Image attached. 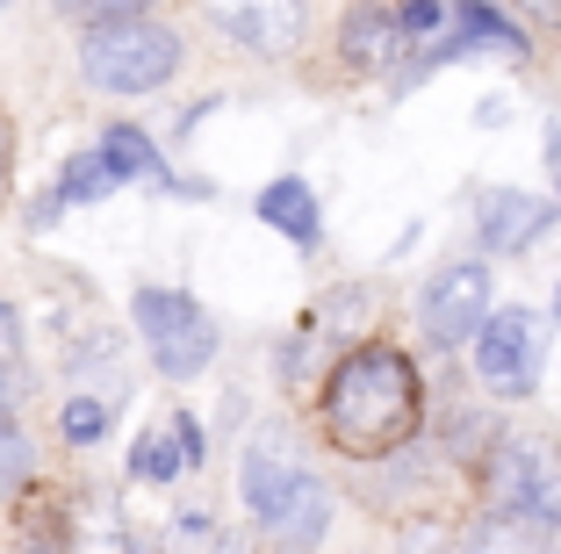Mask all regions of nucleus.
<instances>
[{
    "label": "nucleus",
    "instance_id": "25",
    "mask_svg": "<svg viewBox=\"0 0 561 554\" xmlns=\"http://www.w3.org/2000/svg\"><path fill=\"white\" fill-rule=\"evenodd\" d=\"M0 180H8V115H0Z\"/></svg>",
    "mask_w": 561,
    "mask_h": 554
},
{
    "label": "nucleus",
    "instance_id": "22",
    "mask_svg": "<svg viewBox=\"0 0 561 554\" xmlns=\"http://www.w3.org/2000/svg\"><path fill=\"white\" fill-rule=\"evenodd\" d=\"M403 554H446L439 525H411V540H403Z\"/></svg>",
    "mask_w": 561,
    "mask_h": 554
},
{
    "label": "nucleus",
    "instance_id": "12",
    "mask_svg": "<svg viewBox=\"0 0 561 554\" xmlns=\"http://www.w3.org/2000/svg\"><path fill=\"white\" fill-rule=\"evenodd\" d=\"M397 8H381V0H360L346 15V30H339V50H346L353 72H381L389 66V50H397Z\"/></svg>",
    "mask_w": 561,
    "mask_h": 554
},
{
    "label": "nucleus",
    "instance_id": "18",
    "mask_svg": "<svg viewBox=\"0 0 561 554\" xmlns=\"http://www.w3.org/2000/svg\"><path fill=\"white\" fill-rule=\"evenodd\" d=\"M36 468V454H30V440H22L15 425L0 418V497H8V489H22V475Z\"/></svg>",
    "mask_w": 561,
    "mask_h": 554
},
{
    "label": "nucleus",
    "instance_id": "5",
    "mask_svg": "<svg viewBox=\"0 0 561 554\" xmlns=\"http://www.w3.org/2000/svg\"><path fill=\"white\" fill-rule=\"evenodd\" d=\"M476 382L490 396H533L547 375V317L518 310V303H504V310H490L476 325Z\"/></svg>",
    "mask_w": 561,
    "mask_h": 554
},
{
    "label": "nucleus",
    "instance_id": "3",
    "mask_svg": "<svg viewBox=\"0 0 561 554\" xmlns=\"http://www.w3.org/2000/svg\"><path fill=\"white\" fill-rule=\"evenodd\" d=\"M130 317H137V331H145V346H151V368H159L165 382H195L216 360V325L187 289H137Z\"/></svg>",
    "mask_w": 561,
    "mask_h": 554
},
{
    "label": "nucleus",
    "instance_id": "7",
    "mask_svg": "<svg viewBox=\"0 0 561 554\" xmlns=\"http://www.w3.org/2000/svg\"><path fill=\"white\" fill-rule=\"evenodd\" d=\"M202 15L231 36L238 50H252V58H288L302 44L310 8L302 0H202Z\"/></svg>",
    "mask_w": 561,
    "mask_h": 554
},
{
    "label": "nucleus",
    "instance_id": "26",
    "mask_svg": "<svg viewBox=\"0 0 561 554\" xmlns=\"http://www.w3.org/2000/svg\"><path fill=\"white\" fill-rule=\"evenodd\" d=\"M526 8L533 15H561V0H526Z\"/></svg>",
    "mask_w": 561,
    "mask_h": 554
},
{
    "label": "nucleus",
    "instance_id": "27",
    "mask_svg": "<svg viewBox=\"0 0 561 554\" xmlns=\"http://www.w3.org/2000/svg\"><path fill=\"white\" fill-rule=\"evenodd\" d=\"M216 554H252V547H245V540H224V547H216Z\"/></svg>",
    "mask_w": 561,
    "mask_h": 554
},
{
    "label": "nucleus",
    "instance_id": "17",
    "mask_svg": "<svg viewBox=\"0 0 561 554\" xmlns=\"http://www.w3.org/2000/svg\"><path fill=\"white\" fill-rule=\"evenodd\" d=\"M101 432H108V404H101V396H72V404H66V440L94 446Z\"/></svg>",
    "mask_w": 561,
    "mask_h": 554
},
{
    "label": "nucleus",
    "instance_id": "21",
    "mask_svg": "<svg viewBox=\"0 0 561 554\" xmlns=\"http://www.w3.org/2000/svg\"><path fill=\"white\" fill-rule=\"evenodd\" d=\"M173 440H181V454H187V468H195L202 454H209V440H202V425L187 418V410H173Z\"/></svg>",
    "mask_w": 561,
    "mask_h": 554
},
{
    "label": "nucleus",
    "instance_id": "4",
    "mask_svg": "<svg viewBox=\"0 0 561 554\" xmlns=\"http://www.w3.org/2000/svg\"><path fill=\"white\" fill-rule=\"evenodd\" d=\"M490 511L504 525H561V446L496 440L490 446Z\"/></svg>",
    "mask_w": 561,
    "mask_h": 554
},
{
    "label": "nucleus",
    "instance_id": "23",
    "mask_svg": "<svg viewBox=\"0 0 561 554\" xmlns=\"http://www.w3.org/2000/svg\"><path fill=\"white\" fill-rule=\"evenodd\" d=\"M181 540H209V511H181V525H173Z\"/></svg>",
    "mask_w": 561,
    "mask_h": 554
},
{
    "label": "nucleus",
    "instance_id": "11",
    "mask_svg": "<svg viewBox=\"0 0 561 554\" xmlns=\"http://www.w3.org/2000/svg\"><path fill=\"white\" fill-rule=\"evenodd\" d=\"M461 50H504V58H526V30H512L490 0H461L454 22H446V36L432 44L425 66H446V58H461Z\"/></svg>",
    "mask_w": 561,
    "mask_h": 554
},
{
    "label": "nucleus",
    "instance_id": "8",
    "mask_svg": "<svg viewBox=\"0 0 561 554\" xmlns=\"http://www.w3.org/2000/svg\"><path fill=\"white\" fill-rule=\"evenodd\" d=\"M260 525L280 540V547H310L317 533L331 525V489H324V475H310V468H296L288 483L274 489V505L260 511Z\"/></svg>",
    "mask_w": 561,
    "mask_h": 554
},
{
    "label": "nucleus",
    "instance_id": "15",
    "mask_svg": "<svg viewBox=\"0 0 561 554\" xmlns=\"http://www.w3.org/2000/svg\"><path fill=\"white\" fill-rule=\"evenodd\" d=\"M187 468L181 440H173V425H159V432H145V440L130 446V475L137 483H173V475Z\"/></svg>",
    "mask_w": 561,
    "mask_h": 554
},
{
    "label": "nucleus",
    "instance_id": "24",
    "mask_svg": "<svg viewBox=\"0 0 561 554\" xmlns=\"http://www.w3.org/2000/svg\"><path fill=\"white\" fill-rule=\"evenodd\" d=\"M547 159H554V188H561V137H547Z\"/></svg>",
    "mask_w": 561,
    "mask_h": 554
},
{
    "label": "nucleus",
    "instance_id": "14",
    "mask_svg": "<svg viewBox=\"0 0 561 554\" xmlns=\"http://www.w3.org/2000/svg\"><path fill=\"white\" fill-rule=\"evenodd\" d=\"M108 188H116L108 159H101V151H72L66 173H58V210H72V202H101Z\"/></svg>",
    "mask_w": 561,
    "mask_h": 554
},
{
    "label": "nucleus",
    "instance_id": "10",
    "mask_svg": "<svg viewBox=\"0 0 561 554\" xmlns=\"http://www.w3.org/2000/svg\"><path fill=\"white\" fill-rule=\"evenodd\" d=\"M94 151L108 159V173H116V188H123V180H151V188H165V195H209L202 180H173V166L159 159V145H151V137L137 131V123H108Z\"/></svg>",
    "mask_w": 561,
    "mask_h": 554
},
{
    "label": "nucleus",
    "instance_id": "19",
    "mask_svg": "<svg viewBox=\"0 0 561 554\" xmlns=\"http://www.w3.org/2000/svg\"><path fill=\"white\" fill-rule=\"evenodd\" d=\"M151 0H58V15H72L80 30H94V22H116V15H145Z\"/></svg>",
    "mask_w": 561,
    "mask_h": 554
},
{
    "label": "nucleus",
    "instance_id": "9",
    "mask_svg": "<svg viewBox=\"0 0 561 554\" xmlns=\"http://www.w3.org/2000/svg\"><path fill=\"white\" fill-rule=\"evenodd\" d=\"M554 202L547 195H526V188H490L482 195V245L490 252H526L540 230H554Z\"/></svg>",
    "mask_w": 561,
    "mask_h": 554
},
{
    "label": "nucleus",
    "instance_id": "20",
    "mask_svg": "<svg viewBox=\"0 0 561 554\" xmlns=\"http://www.w3.org/2000/svg\"><path fill=\"white\" fill-rule=\"evenodd\" d=\"M15 360H22V325H15V310L0 303V382H15Z\"/></svg>",
    "mask_w": 561,
    "mask_h": 554
},
{
    "label": "nucleus",
    "instance_id": "16",
    "mask_svg": "<svg viewBox=\"0 0 561 554\" xmlns=\"http://www.w3.org/2000/svg\"><path fill=\"white\" fill-rule=\"evenodd\" d=\"M446 22H454V8H446V0H403V8H397V36L411 50H425V58H432V44L446 36Z\"/></svg>",
    "mask_w": 561,
    "mask_h": 554
},
{
    "label": "nucleus",
    "instance_id": "2",
    "mask_svg": "<svg viewBox=\"0 0 561 554\" xmlns=\"http://www.w3.org/2000/svg\"><path fill=\"white\" fill-rule=\"evenodd\" d=\"M80 72L94 94H159L181 72V36L151 15H116L80 30Z\"/></svg>",
    "mask_w": 561,
    "mask_h": 554
},
{
    "label": "nucleus",
    "instance_id": "28",
    "mask_svg": "<svg viewBox=\"0 0 561 554\" xmlns=\"http://www.w3.org/2000/svg\"><path fill=\"white\" fill-rule=\"evenodd\" d=\"M554 325H561V289H554Z\"/></svg>",
    "mask_w": 561,
    "mask_h": 554
},
{
    "label": "nucleus",
    "instance_id": "1",
    "mask_svg": "<svg viewBox=\"0 0 561 554\" xmlns=\"http://www.w3.org/2000/svg\"><path fill=\"white\" fill-rule=\"evenodd\" d=\"M425 418V389H417V368L397 346H353L324 382V432L339 454H397L403 440Z\"/></svg>",
    "mask_w": 561,
    "mask_h": 554
},
{
    "label": "nucleus",
    "instance_id": "6",
    "mask_svg": "<svg viewBox=\"0 0 561 554\" xmlns=\"http://www.w3.org/2000/svg\"><path fill=\"white\" fill-rule=\"evenodd\" d=\"M496 289H490V267L461 260V267H446V274L425 281V295H417V325H425L432 346H468L476 339V325L490 317Z\"/></svg>",
    "mask_w": 561,
    "mask_h": 554
},
{
    "label": "nucleus",
    "instance_id": "30",
    "mask_svg": "<svg viewBox=\"0 0 561 554\" xmlns=\"http://www.w3.org/2000/svg\"><path fill=\"white\" fill-rule=\"evenodd\" d=\"M0 8H8V0H0Z\"/></svg>",
    "mask_w": 561,
    "mask_h": 554
},
{
    "label": "nucleus",
    "instance_id": "13",
    "mask_svg": "<svg viewBox=\"0 0 561 554\" xmlns=\"http://www.w3.org/2000/svg\"><path fill=\"white\" fill-rule=\"evenodd\" d=\"M260 224H274L280 238H296V245H317V230H324V216H317V188L310 180H274V188H260Z\"/></svg>",
    "mask_w": 561,
    "mask_h": 554
},
{
    "label": "nucleus",
    "instance_id": "29",
    "mask_svg": "<svg viewBox=\"0 0 561 554\" xmlns=\"http://www.w3.org/2000/svg\"><path fill=\"white\" fill-rule=\"evenodd\" d=\"M30 554H58V547H30Z\"/></svg>",
    "mask_w": 561,
    "mask_h": 554
}]
</instances>
